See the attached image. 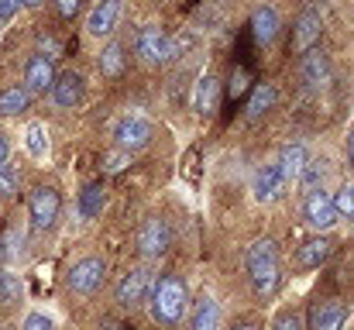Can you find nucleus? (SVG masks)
Masks as SVG:
<instances>
[{
    "mask_svg": "<svg viewBox=\"0 0 354 330\" xmlns=\"http://www.w3.org/2000/svg\"><path fill=\"white\" fill-rule=\"evenodd\" d=\"M151 275L145 272V268H134V272H127V275H120V282L114 286V296H118L120 306H134V303H141L148 293H151Z\"/></svg>",
    "mask_w": 354,
    "mask_h": 330,
    "instance_id": "nucleus-10",
    "label": "nucleus"
},
{
    "mask_svg": "<svg viewBox=\"0 0 354 330\" xmlns=\"http://www.w3.org/2000/svg\"><path fill=\"white\" fill-rule=\"evenodd\" d=\"M186 306H189V293H186L183 279L165 275V279H158V286H151V317L158 324H179Z\"/></svg>",
    "mask_w": 354,
    "mask_h": 330,
    "instance_id": "nucleus-1",
    "label": "nucleus"
},
{
    "mask_svg": "<svg viewBox=\"0 0 354 330\" xmlns=\"http://www.w3.org/2000/svg\"><path fill=\"white\" fill-rule=\"evenodd\" d=\"M275 265H279V248H275V241H272V237L254 241V244L248 248V255H244L248 279H251V275H258V272H265V268H275Z\"/></svg>",
    "mask_w": 354,
    "mask_h": 330,
    "instance_id": "nucleus-15",
    "label": "nucleus"
},
{
    "mask_svg": "<svg viewBox=\"0 0 354 330\" xmlns=\"http://www.w3.org/2000/svg\"><path fill=\"white\" fill-rule=\"evenodd\" d=\"M275 100H279V93H275V86H272V83L254 86V90H251V97H248V117H251V120H258L261 113H268V110L275 107Z\"/></svg>",
    "mask_w": 354,
    "mask_h": 330,
    "instance_id": "nucleus-23",
    "label": "nucleus"
},
{
    "mask_svg": "<svg viewBox=\"0 0 354 330\" xmlns=\"http://www.w3.org/2000/svg\"><path fill=\"white\" fill-rule=\"evenodd\" d=\"M348 162L354 165V127H351V134H348Z\"/></svg>",
    "mask_w": 354,
    "mask_h": 330,
    "instance_id": "nucleus-41",
    "label": "nucleus"
},
{
    "mask_svg": "<svg viewBox=\"0 0 354 330\" xmlns=\"http://www.w3.org/2000/svg\"><path fill=\"white\" fill-rule=\"evenodd\" d=\"M306 158H310V155H306V148H303V145H286V148L279 152V169H282L286 183L299 176V169L306 165Z\"/></svg>",
    "mask_w": 354,
    "mask_h": 330,
    "instance_id": "nucleus-24",
    "label": "nucleus"
},
{
    "mask_svg": "<svg viewBox=\"0 0 354 330\" xmlns=\"http://www.w3.org/2000/svg\"><path fill=\"white\" fill-rule=\"evenodd\" d=\"M299 76L310 90H320L330 83V59L320 52V48H310L303 52V62H299Z\"/></svg>",
    "mask_w": 354,
    "mask_h": 330,
    "instance_id": "nucleus-13",
    "label": "nucleus"
},
{
    "mask_svg": "<svg viewBox=\"0 0 354 330\" xmlns=\"http://www.w3.org/2000/svg\"><path fill=\"white\" fill-rule=\"evenodd\" d=\"M118 21H120V0H100L90 10V17H86V31L104 38V35H111L118 28Z\"/></svg>",
    "mask_w": 354,
    "mask_h": 330,
    "instance_id": "nucleus-16",
    "label": "nucleus"
},
{
    "mask_svg": "<svg viewBox=\"0 0 354 330\" xmlns=\"http://www.w3.org/2000/svg\"><path fill=\"white\" fill-rule=\"evenodd\" d=\"M303 220H306V227L310 230H330L334 223H337V210H334V196L330 193H324V190H313V193H306V200H303Z\"/></svg>",
    "mask_w": 354,
    "mask_h": 330,
    "instance_id": "nucleus-4",
    "label": "nucleus"
},
{
    "mask_svg": "<svg viewBox=\"0 0 354 330\" xmlns=\"http://www.w3.org/2000/svg\"><path fill=\"white\" fill-rule=\"evenodd\" d=\"M55 3H59V14H62V17H73V14L83 7V0H55Z\"/></svg>",
    "mask_w": 354,
    "mask_h": 330,
    "instance_id": "nucleus-38",
    "label": "nucleus"
},
{
    "mask_svg": "<svg viewBox=\"0 0 354 330\" xmlns=\"http://www.w3.org/2000/svg\"><path fill=\"white\" fill-rule=\"evenodd\" d=\"M134 52L141 55V62H148V66H162V62L176 59L179 42L169 38L158 24H145V28L138 31V38H134Z\"/></svg>",
    "mask_w": 354,
    "mask_h": 330,
    "instance_id": "nucleus-2",
    "label": "nucleus"
},
{
    "mask_svg": "<svg viewBox=\"0 0 354 330\" xmlns=\"http://www.w3.org/2000/svg\"><path fill=\"white\" fill-rule=\"evenodd\" d=\"M21 296V282L10 272H0V303H14Z\"/></svg>",
    "mask_w": 354,
    "mask_h": 330,
    "instance_id": "nucleus-31",
    "label": "nucleus"
},
{
    "mask_svg": "<svg viewBox=\"0 0 354 330\" xmlns=\"http://www.w3.org/2000/svg\"><path fill=\"white\" fill-rule=\"evenodd\" d=\"M241 93H248V73L244 69H237L231 76V97H241Z\"/></svg>",
    "mask_w": 354,
    "mask_h": 330,
    "instance_id": "nucleus-35",
    "label": "nucleus"
},
{
    "mask_svg": "<svg viewBox=\"0 0 354 330\" xmlns=\"http://www.w3.org/2000/svg\"><path fill=\"white\" fill-rule=\"evenodd\" d=\"M97 66H100L104 76L118 80L120 73H124V45H120V42H111V45L100 52V62H97Z\"/></svg>",
    "mask_w": 354,
    "mask_h": 330,
    "instance_id": "nucleus-25",
    "label": "nucleus"
},
{
    "mask_svg": "<svg viewBox=\"0 0 354 330\" xmlns=\"http://www.w3.org/2000/svg\"><path fill=\"white\" fill-rule=\"evenodd\" d=\"M151 138H155V127H151V120H145V117L127 113V117H120L118 124H114V145L124 148V152H138V148H145Z\"/></svg>",
    "mask_w": 354,
    "mask_h": 330,
    "instance_id": "nucleus-5",
    "label": "nucleus"
},
{
    "mask_svg": "<svg viewBox=\"0 0 354 330\" xmlns=\"http://www.w3.org/2000/svg\"><path fill=\"white\" fill-rule=\"evenodd\" d=\"M193 330H217V303L203 296L193 310Z\"/></svg>",
    "mask_w": 354,
    "mask_h": 330,
    "instance_id": "nucleus-26",
    "label": "nucleus"
},
{
    "mask_svg": "<svg viewBox=\"0 0 354 330\" xmlns=\"http://www.w3.org/2000/svg\"><path fill=\"white\" fill-rule=\"evenodd\" d=\"M124 165H131V152L120 148L118 155H107V169H111V172H118V169H124Z\"/></svg>",
    "mask_w": 354,
    "mask_h": 330,
    "instance_id": "nucleus-36",
    "label": "nucleus"
},
{
    "mask_svg": "<svg viewBox=\"0 0 354 330\" xmlns=\"http://www.w3.org/2000/svg\"><path fill=\"white\" fill-rule=\"evenodd\" d=\"M272 330H303V320H299V313H279Z\"/></svg>",
    "mask_w": 354,
    "mask_h": 330,
    "instance_id": "nucleus-32",
    "label": "nucleus"
},
{
    "mask_svg": "<svg viewBox=\"0 0 354 330\" xmlns=\"http://www.w3.org/2000/svg\"><path fill=\"white\" fill-rule=\"evenodd\" d=\"M21 7H24V0H0V21H10Z\"/></svg>",
    "mask_w": 354,
    "mask_h": 330,
    "instance_id": "nucleus-37",
    "label": "nucleus"
},
{
    "mask_svg": "<svg viewBox=\"0 0 354 330\" xmlns=\"http://www.w3.org/2000/svg\"><path fill=\"white\" fill-rule=\"evenodd\" d=\"M24 145H28L31 158H45L48 155V131H45V124H31L24 131Z\"/></svg>",
    "mask_w": 354,
    "mask_h": 330,
    "instance_id": "nucleus-27",
    "label": "nucleus"
},
{
    "mask_svg": "<svg viewBox=\"0 0 354 330\" xmlns=\"http://www.w3.org/2000/svg\"><path fill=\"white\" fill-rule=\"evenodd\" d=\"M169 244H172V230H169L165 220L151 217L141 223V230H138V251L145 258H162L169 251Z\"/></svg>",
    "mask_w": 354,
    "mask_h": 330,
    "instance_id": "nucleus-7",
    "label": "nucleus"
},
{
    "mask_svg": "<svg viewBox=\"0 0 354 330\" xmlns=\"http://www.w3.org/2000/svg\"><path fill=\"white\" fill-rule=\"evenodd\" d=\"M104 207H107V193H104V186L100 183H90L83 193H80V214L86 220L100 217L104 214Z\"/></svg>",
    "mask_w": 354,
    "mask_h": 330,
    "instance_id": "nucleus-22",
    "label": "nucleus"
},
{
    "mask_svg": "<svg viewBox=\"0 0 354 330\" xmlns=\"http://www.w3.org/2000/svg\"><path fill=\"white\" fill-rule=\"evenodd\" d=\"M104 275H107V265H104V258L90 255V258H80V262L69 268L66 282H69V289H73V293H80V296H90V293H97V289H100Z\"/></svg>",
    "mask_w": 354,
    "mask_h": 330,
    "instance_id": "nucleus-3",
    "label": "nucleus"
},
{
    "mask_svg": "<svg viewBox=\"0 0 354 330\" xmlns=\"http://www.w3.org/2000/svg\"><path fill=\"white\" fill-rule=\"evenodd\" d=\"M330 255H334V241H330L327 234H317V237H310V241L299 244L296 265H299V268H320Z\"/></svg>",
    "mask_w": 354,
    "mask_h": 330,
    "instance_id": "nucleus-14",
    "label": "nucleus"
},
{
    "mask_svg": "<svg viewBox=\"0 0 354 330\" xmlns=\"http://www.w3.org/2000/svg\"><path fill=\"white\" fill-rule=\"evenodd\" d=\"M52 83H55V66H52V59L41 55V52L31 55L28 66H24V90H28V93H48Z\"/></svg>",
    "mask_w": 354,
    "mask_h": 330,
    "instance_id": "nucleus-11",
    "label": "nucleus"
},
{
    "mask_svg": "<svg viewBox=\"0 0 354 330\" xmlns=\"http://www.w3.org/2000/svg\"><path fill=\"white\" fill-rule=\"evenodd\" d=\"M17 186H21V176H17V169L14 165H0V196L3 200H10L14 193H17Z\"/></svg>",
    "mask_w": 354,
    "mask_h": 330,
    "instance_id": "nucleus-30",
    "label": "nucleus"
},
{
    "mask_svg": "<svg viewBox=\"0 0 354 330\" xmlns=\"http://www.w3.org/2000/svg\"><path fill=\"white\" fill-rule=\"evenodd\" d=\"M217 100H221V83H217V76H214V73L200 76L196 93H193V107L200 110V113H214V110H217Z\"/></svg>",
    "mask_w": 354,
    "mask_h": 330,
    "instance_id": "nucleus-19",
    "label": "nucleus"
},
{
    "mask_svg": "<svg viewBox=\"0 0 354 330\" xmlns=\"http://www.w3.org/2000/svg\"><path fill=\"white\" fill-rule=\"evenodd\" d=\"M21 330H52V320H48L45 313H28Z\"/></svg>",
    "mask_w": 354,
    "mask_h": 330,
    "instance_id": "nucleus-34",
    "label": "nucleus"
},
{
    "mask_svg": "<svg viewBox=\"0 0 354 330\" xmlns=\"http://www.w3.org/2000/svg\"><path fill=\"white\" fill-rule=\"evenodd\" d=\"M282 186H286V176L279 169V162H265L254 169V179H251V193L258 203H268V200H279L282 196Z\"/></svg>",
    "mask_w": 354,
    "mask_h": 330,
    "instance_id": "nucleus-8",
    "label": "nucleus"
},
{
    "mask_svg": "<svg viewBox=\"0 0 354 330\" xmlns=\"http://www.w3.org/2000/svg\"><path fill=\"white\" fill-rule=\"evenodd\" d=\"M320 31H324V21L317 10H303L296 17V28H292V52H310L317 42H320Z\"/></svg>",
    "mask_w": 354,
    "mask_h": 330,
    "instance_id": "nucleus-12",
    "label": "nucleus"
},
{
    "mask_svg": "<svg viewBox=\"0 0 354 330\" xmlns=\"http://www.w3.org/2000/svg\"><path fill=\"white\" fill-rule=\"evenodd\" d=\"M327 172H330V162L327 158H306V165L299 169V186L306 190V193H313V190H324V179H327Z\"/></svg>",
    "mask_w": 354,
    "mask_h": 330,
    "instance_id": "nucleus-20",
    "label": "nucleus"
},
{
    "mask_svg": "<svg viewBox=\"0 0 354 330\" xmlns=\"http://www.w3.org/2000/svg\"><path fill=\"white\" fill-rule=\"evenodd\" d=\"M52 100H55V107L62 110H73L83 104V97H86V83H83V76L80 73H62V76H55V83H52Z\"/></svg>",
    "mask_w": 354,
    "mask_h": 330,
    "instance_id": "nucleus-9",
    "label": "nucleus"
},
{
    "mask_svg": "<svg viewBox=\"0 0 354 330\" xmlns=\"http://www.w3.org/2000/svg\"><path fill=\"white\" fill-rule=\"evenodd\" d=\"M31 107V93L24 86H7L0 90V117H17Z\"/></svg>",
    "mask_w": 354,
    "mask_h": 330,
    "instance_id": "nucleus-21",
    "label": "nucleus"
},
{
    "mask_svg": "<svg viewBox=\"0 0 354 330\" xmlns=\"http://www.w3.org/2000/svg\"><path fill=\"white\" fill-rule=\"evenodd\" d=\"M3 258H7V251H3V244H0V265H3Z\"/></svg>",
    "mask_w": 354,
    "mask_h": 330,
    "instance_id": "nucleus-43",
    "label": "nucleus"
},
{
    "mask_svg": "<svg viewBox=\"0 0 354 330\" xmlns=\"http://www.w3.org/2000/svg\"><path fill=\"white\" fill-rule=\"evenodd\" d=\"M234 330H254V327H251V324H241V327H234Z\"/></svg>",
    "mask_w": 354,
    "mask_h": 330,
    "instance_id": "nucleus-44",
    "label": "nucleus"
},
{
    "mask_svg": "<svg viewBox=\"0 0 354 330\" xmlns=\"http://www.w3.org/2000/svg\"><path fill=\"white\" fill-rule=\"evenodd\" d=\"M279 28H282V21H279V10L275 7H254V14H251V35H254V42L272 45L275 35H279Z\"/></svg>",
    "mask_w": 354,
    "mask_h": 330,
    "instance_id": "nucleus-17",
    "label": "nucleus"
},
{
    "mask_svg": "<svg viewBox=\"0 0 354 330\" xmlns=\"http://www.w3.org/2000/svg\"><path fill=\"white\" fill-rule=\"evenodd\" d=\"M0 244H3V251H7V258H14V255L21 251V230H17V227H10V230L3 234V241H0Z\"/></svg>",
    "mask_w": 354,
    "mask_h": 330,
    "instance_id": "nucleus-33",
    "label": "nucleus"
},
{
    "mask_svg": "<svg viewBox=\"0 0 354 330\" xmlns=\"http://www.w3.org/2000/svg\"><path fill=\"white\" fill-rule=\"evenodd\" d=\"M59 210H62V200L52 186H35L28 193V217H31L35 227H41V230L52 227L59 220Z\"/></svg>",
    "mask_w": 354,
    "mask_h": 330,
    "instance_id": "nucleus-6",
    "label": "nucleus"
},
{
    "mask_svg": "<svg viewBox=\"0 0 354 330\" xmlns=\"http://www.w3.org/2000/svg\"><path fill=\"white\" fill-rule=\"evenodd\" d=\"M279 282H282L279 265H275V268H265V272H258V275H251V286H254V293H258V296H275Z\"/></svg>",
    "mask_w": 354,
    "mask_h": 330,
    "instance_id": "nucleus-28",
    "label": "nucleus"
},
{
    "mask_svg": "<svg viewBox=\"0 0 354 330\" xmlns=\"http://www.w3.org/2000/svg\"><path fill=\"white\" fill-rule=\"evenodd\" d=\"M7 155H10V145H7V138L0 134V165L7 162Z\"/></svg>",
    "mask_w": 354,
    "mask_h": 330,
    "instance_id": "nucleus-40",
    "label": "nucleus"
},
{
    "mask_svg": "<svg viewBox=\"0 0 354 330\" xmlns=\"http://www.w3.org/2000/svg\"><path fill=\"white\" fill-rule=\"evenodd\" d=\"M344 320H348V310L344 303H320L310 317V330H344Z\"/></svg>",
    "mask_w": 354,
    "mask_h": 330,
    "instance_id": "nucleus-18",
    "label": "nucleus"
},
{
    "mask_svg": "<svg viewBox=\"0 0 354 330\" xmlns=\"http://www.w3.org/2000/svg\"><path fill=\"white\" fill-rule=\"evenodd\" d=\"M41 48H45L41 55H48V59H59V52H62V45L55 38H41Z\"/></svg>",
    "mask_w": 354,
    "mask_h": 330,
    "instance_id": "nucleus-39",
    "label": "nucleus"
},
{
    "mask_svg": "<svg viewBox=\"0 0 354 330\" xmlns=\"http://www.w3.org/2000/svg\"><path fill=\"white\" fill-rule=\"evenodd\" d=\"M334 210H337L341 220H354V183L341 186V190L334 193Z\"/></svg>",
    "mask_w": 354,
    "mask_h": 330,
    "instance_id": "nucleus-29",
    "label": "nucleus"
},
{
    "mask_svg": "<svg viewBox=\"0 0 354 330\" xmlns=\"http://www.w3.org/2000/svg\"><path fill=\"white\" fill-rule=\"evenodd\" d=\"M24 3H28V7H41L45 0H24Z\"/></svg>",
    "mask_w": 354,
    "mask_h": 330,
    "instance_id": "nucleus-42",
    "label": "nucleus"
}]
</instances>
